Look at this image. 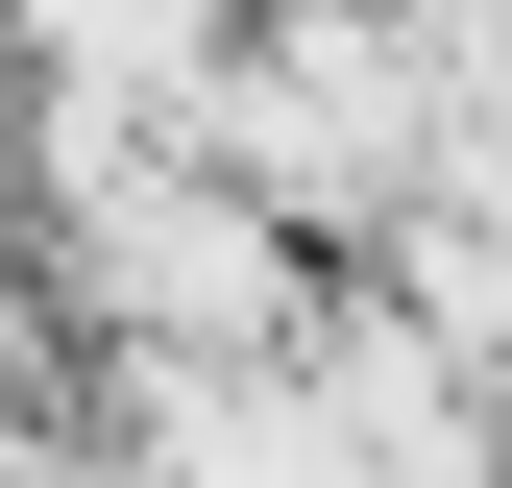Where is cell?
I'll list each match as a JSON object with an SVG mask.
<instances>
[{"label": "cell", "mask_w": 512, "mask_h": 488, "mask_svg": "<svg viewBox=\"0 0 512 488\" xmlns=\"http://www.w3.org/2000/svg\"><path fill=\"white\" fill-rule=\"evenodd\" d=\"M220 122H244V196L269 220H366V147H415V74L366 25H293V49H244Z\"/></svg>", "instance_id": "1"}]
</instances>
